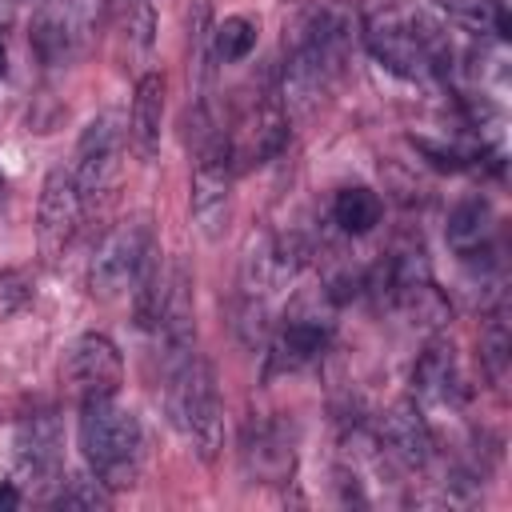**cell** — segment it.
<instances>
[{
  "instance_id": "obj_17",
  "label": "cell",
  "mask_w": 512,
  "mask_h": 512,
  "mask_svg": "<svg viewBox=\"0 0 512 512\" xmlns=\"http://www.w3.org/2000/svg\"><path fill=\"white\" fill-rule=\"evenodd\" d=\"M492 204L484 196H464L452 212H448V224H444V236H448V248L460 256V260H476L480 252H488V240H492Z\"/></svg>"
},
{
  "instance_id": "obj_11",
  "label": "cell",
  "mask_w": 512,
  "mask_h": 512,
  "mask_svg": "<svg viewBox=\"0 0 512 512\" xmlns=\"http://www.w3.org/2000/svg\"><path fill=\"white\" fill-rule=\"evenodd\" d=\"M16 484L48 496L60 480V424L52 412H32L16 428Z\"/></svg>"
},
{
  "instance_id": "obj_6",
  "label": "cell",
  "mask_w": 512,
  "mask_h": 512,
  "mask_svg": "<svg viewBox=\"0 0 512 512\" xmlns=\"http://www.w3.org/2000/svg\"><path fill=\"white\" fill-rule=\"evenodd\" d=\"M84 220V204H80V188L72 168L56 164L44 184H40V204H36V248L44 256L48 268H56L64 260V252L72 248L76 232Z\"/></svg>"
},
{
  "instance_id": "obj_23",
  "label": "cell",
  "mask_w": 512,
  "mask_h": 512,
  "mask_svg": "<svg viewBox=\"0 0 512 512\" xmlns=\"http://www.w3.org/2000/svg\"><path fill=\"white\" fill-rule=\"evenodd\" d=\"M508 348H512V336H508V320H504V308H496L488 320H484V332H480V356H484V368L488 376L500 384L504 372H508Z\"/></svg>"
},
{
  "instance_id": "obj_21",
  "label": "cell",
  "mask_w": 512,
  "mask_h": 512,
  "mask_svg": "<svg viewBox=\"0 0 512 512\" xmlns=\"http://www.w3.org/2000/svg\"><path fill=\"white\" fill-rule=\"evenodd\" d=\"M212 28H216L212 24V4L192 0V8H188V68H192L196 88H200L196 100H204V84H208V72H212Z\"/></svg>"
},
{
  "instance_id": "obj_8",
  "label": "cell",
  "mask_w": 512,
  "mask_h": 512,
  "mask_svg": "<svg viewBox=\"0 0 512 512\" xmlns=\"http://www.w3.org/2000/svg\"><path fill=\"white\" fill-rule=\"evenodd\" d=\"M240 468L252 484L284 488L296 476V428L284 416H264L244 428Z\"/></svg>"
},
{
  "instance_id": "obj_25",
  "label": "cell",
  "mask_w": 512,
  "mask_h": 512,
  "mask_svg": "<svg viewBox=\"0 0 512 512\" xmlns=\"http://www.w3.org/2000/svg\"><path fill=\"white\" fill-rule=\"evenodd\" d=\"M32 300V284L20 268H0V320H12Z\"/></svg>"
},
{
  "instance_id": "obj_19",
  "label": "cell",
  "mask_w": 512,
  "mask_h": 512,
  "mask_svg": "<svg viewBox=\"0 0 512 512\" xmlns=\"http://www.w3.org/2000/svg\"><path fill=\"white\" fill-rule=\"evenodd\" d=\"M392 304L404 308V316H412V320L424 324V328H444V324L452 320V304L440 296V288L432 284V276L396 288V292H392Z\"/></svg>"
},
{
  "instance_id": "obj_20",
  "label": "cell",
  "mask_w": 512,
  "mask_h": 512,
  "mask_svg": "<svg viewBox=\"0 0 512 512\" xmlns=\"http://www.w3.org/2000/svg\"><path fill=\"white\" fill-rule=\"evenodd\" d=\"M332 216H336V224L348 232V236H364V232H372L376 224H380V216H384V204H380V196L372 192V188H340L336 192V200H332Z\"/></svg>"
},
{
  "instance_id": "obj_27",
  "label": "cell",
  "mask_w": 512,
  "mask_h": 512,
  "mask_svg": "<svg viewBox=\"0 0 512 512\" xmlns=\"http://www.w3.org/2000/svg\"><path fill=\"white\" fill-rule=\"evenodd\" d=\"M16 504H20V484L16 480L0 484V508H16Z\"/></svg>"
},
{
  "instance_id": "obj_3",
  "label": "cell",
  "mask_w": 512,
  "mask_h": 512,
  "mask_svg": "<svg viewBox=\"0 0 512 512\" xmlns=\"http://www.w3.org/2000/svg\"><path fill=\"white\" fill-rule=\"evenodd\" d=\"M364 44L388 72L404 80H424L432 72H444V64H452L440 28L396 4L372 8L364 16Z\"/></svg>"
},
{
  "instance_id": "obj_7",
  "label": "cell",
  "mask_w": 512,
  "mask_h": 512,
  "mask_svg": "<svg viewBox=\"0 0 512 512\" xmlns=\"http://www.w3.org/2000/svg\"><path fill=\"white\" fill-rule=\"evenodd\" d=\"M120 148H124V136H120L112 112H100L96 120H88V128L80 136V148H76V164H72L84 208H96V204L112 200V188H116V176H120Z\"/></svg>"
},
{
  "instance_id": "obj_28",
  "label": "cell",
  "mask_w": 512,
  "mask_h": 512,
  "mask_svg": "<svg viewBox=\"0 0 512 512\" xmlns=\"http://www.w3.org/2000/svg\"><path fill=\"white\" fill-rule=\"evenodd\" d=\"M0 204H4V176H0Z\"/></svg>"
},
{
  "instance_id": "obj_4",
  "label": "cell",
  "mask_w": 512,
  "mask_h": 512,
  "mask_svg": "<svg viewBox=\"0 0 512 512\" xmlns=\"http://www.w3.org/2000/svg\"><path fill=\"white\" fill-rule=\"evenodd\" d=\"M192 152H196V168H192V220L208 240H220L232 216V180H236V152L228 132H220L208 116V104L196 100L192 116Z\"/></svg>"
},
{
  "instance_id": "obj_22",
  "label": "cell",
  "mask_w": 512,
  "mask_h": 512,
  "mask_svg": "<svg viewBox=\"0 0 512 512\" xmlns=\"http://www.w3.org/2000/svg\"><path fill=\"white\" fill-rule=\"evenodd\" d=\"M256 48V20L248 16H228L224 24L212 28V60L220 64H240Z\"/></svg>"
},
{
  "instance_id": "obj_12",
  "label": "cell",
  "mask_w": 512,
  "mask_h": 512,
  "mask_svg": "<svg viewBox=\"0 0 512 512\" xmlns=\"http://www.w3.org/2000/svg\"><path fill=\"white\" fill-rule=\"evenodd\" d=\"M228 140H232L236 160H244V164L272 160L284 148V140H288V112L280 104V92L256 96L252 108H248V116H244V128L236 136H228Z\"/></svg>"
},
{
  "instance_id": "obj_1",
  "label": "cell",
  "mask_w": 512,
  "mask_h": 512,
  "mask_svg": "<svg viewBox=\"0 0 512 512\" xmlns=\"http://www.w3.org/2000/svg\"><path fill=\"white\" fill-rule=\"evenodd\" d=\"M164 404L176 432L196 448L204 464H212L224 448V408L216 396L212 364L196 348L164 356Z\"/></svg>"
},
{
  "instance_id": "obj_10",
  "label": "cell",
  "mask_w": 512,
  "mask_h": 512,
  "mask_svg": "<svg viewBox=\"0 0 512 512\" xmlns=\"http://www.w3.org/2000/svg\"><path fill=\"white\" fill-rule=\"evenodd\" d=\"M64 384L72 388L76 400L92 396H116L124 384V360L120 348L104 332H84L72 340L64 356Z\"/></svg>"
},
{
  "instance_id": "obj_13",
  "label": "cell",
  "mask_w": 512,
  "mask_h": 512,
  "mask_svg": "<svg viewBox=\"0 0 512 512\" xmlns=\"http://www.w3.org/2000/svg\"><path fill=\"white\" fill-rule=\"evenodd\" d=\"M380 448L392 464L408 472L432 460V428L416 400H400L396 408H388V416L380 420Z\"/></svg>"
},
{
  "instance_id": "obj_15",
  "label": "cell",
  "mask_w": 512,
  "mask_h": 512,
  "mask_svg": "<svg viewBox=\"0 0 512 512\" xmlns=\"http://www.w3.org/2000/svg\"><path fill=\"white\" fill-rule=\"evenodd\" d=\"M164 96L168 80L164 72H144L132 92V112H128V144L140 160H152L160 152V128H164Z\"/></svg>"
},
{
  "instance_id": "obj_5",
  "label": "cell",
  "mask_w": 512,
  "mask_h": 512,
  "mask_svg": "<svg viewBox=\"0 0 512 512\" xmlns=\"http://www.w3.org/2000/svg\"><path fill=\"white\" fill-rule=\"evenodd\" d=\"M152 252H156V236H152L148 220H124V224L108 228L88 260V292L96 300L128 296L132 284L140 280L144 264L152 260Z\"/></svg>"
},
{
  "instance_id": "obj_2",
  "label": "cell",
  "mask_w": 512,
  "mask_h": 512,
  "mask_svg": "<svg viewBox=\"0 0 512 512\" xmlns=\"http://www.w3.org/2000/svg\"><path fill=\"white\" fill-rule=\"evenodd\" d=\"M80 452L92 468V476L108 488H132L140 476V456H144V432L132 408L116 404V396H92L80 400Z\"/></svg>"
},
{
  "instance_id": "obj_26",
  "label": "cell",
  "mask_w": 512,
  "mask_h": 512,
  "mask_svg": "<svg viewBox=\"0 0 512 512\" xmlns=\"http://www.w3.org/2000/svg\"><path fill=\"white\" fill-rule=\"evenodd\" d=\"M60 508H108V488L100 480H68L56 492Z\"/></svg>"
},
{
  "instance_id": "obj_9",
  "label": "cell",
  "mask_w": 512,
  "mask_h": 512,
  "mask_svg": "<svg viewBox=\"0 0 512 512\" xmlns=\"http://www.w3.org/2000/svg\"><path fill=\"white\" fill-rule=\"evenodd\" d=\"M304 264V248L292 236L280 232H260L244 248L240 264V296L244 300H268L276 288H284Z\"/></svg>"
},
{
  "instance_id": "obj_18",
  "label": "cell",
  "mask_w": 512,
  "mask_h": 512,
  "mask_svg": "<svg viewBox=\"0 0 512 512\" xmlns=\"http://www.w3.org/2000/svg\"><path fill=\"white\" fill-rule=\"evenodd\" d=\"M456 360H452V348L444 344H428L424 356L416 360V372H412V388H416V400H432V404H444L456 396Z\"/></svg>"
},
{
  "instance_id": "obj_24",
  "label": "cell",
  "mask_w": 512,
  "mask_h": 512,
  "mask_svg": "<svg viewBox=\"0 0 512 512\" xmlns=\"http://www.w3.org/2000/svg\"><path fill=\"white\" fill-rule=\"evenodd\" d=\"M124 44H128V60L148 56L152 52V32H156V16L148 0H128V20H124Z\"/></svg>"
},
{
  "instance_id": "obj_16",
  "label": "cell",
  "mask_w": 512,
  "mask_h": 512,
  "mask_svg": "<svg viewBox=\"0 0 512 512\" xmlns=\"http://www.w3.org/2000/svg\"><path fill=\"white\" fill-rule=\"evenodd\" d=\"M328 336H332L328 320H320V316H288L272 336V364L284 368V372L308 368L312 360L324 356Z\"/></svg>"
},
{
  "instance_id": "obj_14",
  "label": "cell",
  "mask_w": 512,
  "mask_h": 512,
  "mask_svg": "<svg viewBox=\"0 0 512 512\" xmlns=\"http://www.w3.org/2000/svg\"><path fill=\"white\" fill-rule=\"evenodd\" d=\"M80 44H84V20H80V12L72 4L52 0V4H44L36 12V20H32V48H36V56L44 64L76 60Z\"/></svg>"
}]
</instances>
